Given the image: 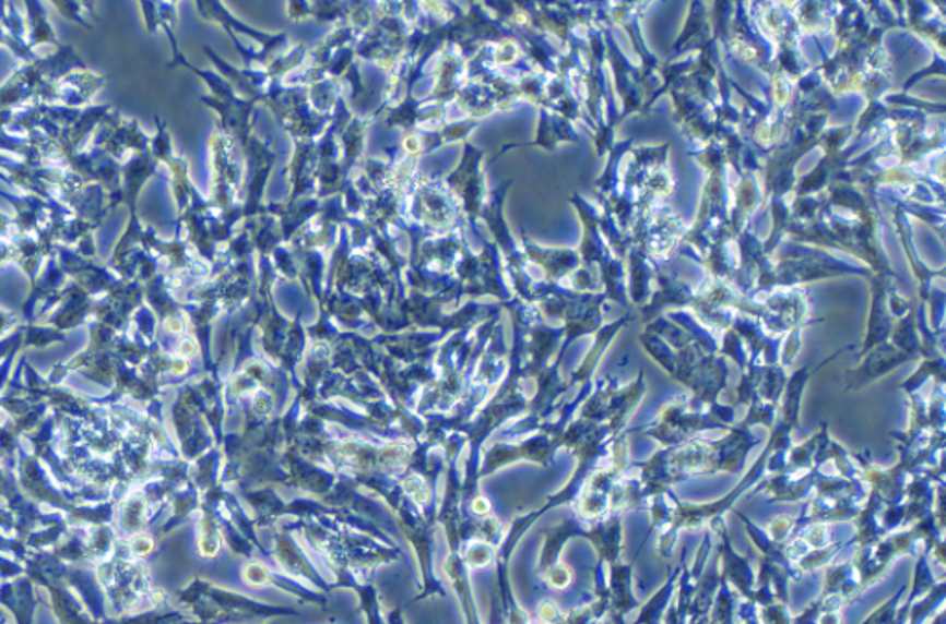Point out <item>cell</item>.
Here are the masks:
<instances>
[{
  "instance_id": "6da1fadb",
  "label": "cell",
  "mask_w": 946,
  "mask_h": 624,
  "mask_svg": "<svg viewBox=\"0 0 946 624\" xmlns=\"http://www.w3.org/2000/svg\"><path fill=\"white\" fill-rule=\"evenodd\" d=\"M106 84L108 76L91 71L90 67L85 65L69 72L55 84H48L37 103L60 104L71 109L87 108L91 98L106 87Z\"/></svg>"
},
{
  "instance_id": "7a4b0ae2",
  "label": "cell",
  "mask_w": 946,
  "mask_h": 624,
  "mask_svg": "<svg viewBox=\"0 0 946 624\" xmlns=\"http://www.w3.org/2000/svg\"><path fill=\"white\" fill-rule=\"evenodd\" d=\"M24 10H26L24 17H26V31H28L26 43H28V48L34 52V56L36 58L43 56V48H45V55H48V52L61 47V41L56 36L55 26L48 19L47 8L43 7L42 2L28 0V2H24Z\"/></svg>"
},
{
  "instance_id": "3957f363",
  "label": "cell",
  "mask_w": 946,
  "mask_h": 624,
  "mask_svg": "<svg viewBox=\"0 0 946 624\" xmlns=\"http://www.w3.org/2000/svg\"><path fill=\"white\" fill-rule=\"evenodd\" d=\"M50 4H52L56 12L61 13L63 17L69 19L72 23L80 24V26H84L87 31L93 28L90 21H87V13H90L91 7H85V2H50Z\"/></svg>"
},
{
  "instance_id": "277c9868",
  "label": "cell",
  "mask_w": 946,
  "mask_h": 624,
  "mask_svg": "<svg viewBox=\"0 0 946 624\" xmlns=\"http://www.w3.org/2000/svg\"><path fill=\"white\" fill-rule=\"evenodd\" d=\"M405 488H407V492L413 495L418 503L422 501H427L429 499V492H427L426 482L424 480L418 479V477H413V479H409L405 482Z\"/></svg>"
},
{
  "instance_id": "5b68a950",
  "label": "cell",
  "mask_w": 946,
  "mask_h": 624,
  "mask_svg": "<svg viewBox=\"0 0 946 624\" xmlns=\"http://www.w3.org/2000/svg\"><path fill=\"white\" fill-rule=\"evenodd\" d=\"M0 48H8L13 56H15V43L12 41V37L8 36V32L2 28V24H0Z\"/></svg>"
},
{
  "instance_id": "8992f818",
  "label": "cell",
  "mask_w": 946,
  "mask_h": 624,
  "mask_svg": "<svg viewBox=\"0 0 946 624\" xmlns=\"http://www.w3.org/2000/svg\"><path fill=\"white\" fill-rule=\"evenodd\" d=\"M490 511V504L486 501L485 497L475 499L473 501V512L475 514H486V512Z\"/></svg>"
}]
</instances>
